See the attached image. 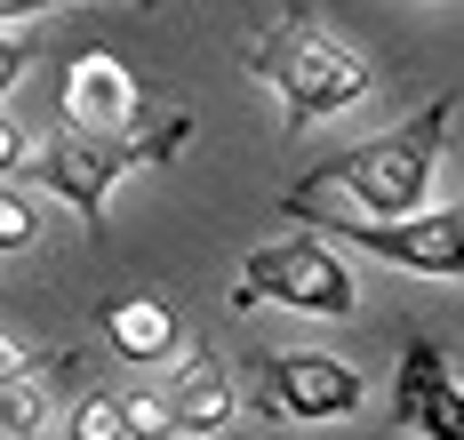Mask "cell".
<instances>
[{
  "instance_id": "6da1fadb",
  "label": "cell",
  "mask_w": 464,
  "mask_h": 440,
  "mask_svg": "<svg viewBox=\"0 0 464 440\" xmlns=\"http://www.w3.org/2000/svg\"><path fill=\"white\" fill-rule=\"evenodd\" d=\"M449 129H457V97H440L392 120L384 137H361V145L313 160L288 193H280V216L313 225V216H361V225H392V216H417L424 193H432V168L449 152Z\"/></svg>"
},
{
  "instance_id": "7a4b0ae2",
  "label": "cell",
  "mask_w": 464,
  "mask_h": 440,
  "mask_svg": "<svg viewBox=\"0 0 464 440\" xmlns=\"http://www.w3.org/2000/svg\"><path fill=\"white\" fill-rule=\"evenodd\" d=\"M240 72L280 97V129L288 137L313 129V120L353 112V104H369V89H376L369 64L344 49L328 24H313V16H273L265 33H248L240 41Z\"/></svg>"
},
{
  "instance_id": "3957f363",
  "label": "cell",
  "mask_w": 464,
  "mask_h": 440,
  "mask_svg": "<svg viewBox=\"0 0 464 440\" xmlns=\"http://www.w3.org/2000/svg\"><path fill=\"white\" fill-rule=\"evenodd\" d=\"M185 145H192V112H169V120L129 129V137H81V129H56V137H48L24 168H33L56 200H72V208H81L89 241H104V200H112V185H121L129 168L177 160Z\"/></svg>"
},
{
  "instance_id": "277c9868",
  "label": "cell",
  "mask_w": 464,
  "mask_h": 440,
  "mask_svg": "<svg viewBox=\"0 0 464 440\" xmlns=\"http://www.w3.org/2000/svg\"><path fill=\"white\" fill-rule=\"evenodd\" d=\"M265 304L313 312V320H353L361 281H353V264L336 248H321L313 233H288V241L248 248L240 256V281H232V312H265Z\"/></svg>"
},
{
  "instance_id": "5b68a950",
  "label": "cell",
  "mask_w": 464,
  "mask_h": 440,
  "mask_svg": "<svg viewBox=\"0 0 464 440\" xmlns=\"http://www.w3.org/2000/svg\"><path fill=\"white\" fill-rule=\"evenodd\" d=\"M256 416L273 425H336L361 408V368L328 360V352H256Z\"/></svg>"
},
{
  "instance_id": "8992f818",
  "label": "cell",
  "mask_w": 464,
  "mask_h": 440,
  "mask_svg": "<svg viewBox=\"0 0 464 440\" xmlns=\"http://www.w3.org/2000/svg\"><path fill=\"white\" fill-rule=\"evenodd\" d=\"M313 233H336V241L369 248L384 264L417 273V281H457L464 273V208H417V216H392V225H361V216H313Z\"/></svg>"
},
{
  "instance_id": "52a82bcc",
  "label": "cell",
  "mask_w": 464,
  "mask_h": 440,
  "mask_svg": "<svg viewBox=\"0 0 464 440\" xmlns=\"http://www.w3.org/2000/svg\"><path fill=\"white\" fill-rule=\"evenodd\" d=\"M392 425L409 440H464V385L449 344L409 337L401 344V368H392Z\"/></svg>"
},
{
  "instance_id": "ba28073f",
  "label": "cell",
  "mask_w": 464,
  "mask_h": 440,
  "mask_svg": "<svg viewBox=\"0 0 464 440\" xmlns=\"http://www.w3.org/2000/svg\"><path fill=\"white\" fill-rule=\"evenodd\" d=\"M64 129H81V137H129L137 129V81L121 56L81 49L64 64Z\"/></svg>"
},
{
  "instance_id": "9c48e42d",
  "label": "cell",
  "mask_w": 464,
  "mask_h": 440,
  "mask_svg": "<svg viewBox=\"0 0 464 440\" xmlns=\"http://www.w3.org/2000/svg\"><path fill=\"white\" fill-rule=\"evenodd\" d=\"M160 400H169V416H177V433H185V440H217L232 416H240L232 377L208 360V352H192V344H185V368L160 385Z\"/></svg>"
},
{
  "instance_id": "30bf717a",
  "label": "cell",
  "mask_w": 464,
  "mask_h": 440,
  "mask_svg": "<svg viewBox=\"0 0 464 440\" xmlns=\"http://www.w3.org/2000/svg\"><path fill=\"white\" fill-rule=\"evenodd\" d=\"M104 344H112L121 360L152 368V360H177V352H185V329H177V312H169L160 296H112V304H104Z\"/></svg>"
},
{
  "instance_id": "8fae6325",
  "label": "cell",
  "mask_w": 464,
  "mask_h": 440,
  "mask_svg": "<svg viewBox=\"0 0 464 440\" xmlns=\"http://www.w3.org/2000/svg\"><path fill=\"white\" fill-rule=\"evenodd\" d=\"M64 377H72L64 352H48L33 377H8V385H0V440H41L48 433V392L64 385Z\"/></svg>"
},
{
  "instance_id": "7c38bea8",
  "label": "cell",
  "mask_w": 464,
  "mask_h": 440,
  "mask_svg": "<svg viewBox=\"0 0 464 440\" xmlns=\"http://www.w3.org/2000/svg\"><path fill=\"white\" fill-rule=\"evenodd\" d=\"M121 433H129V440H185V433H177V416H169V400H160V385L121 400Z\"/></svg>"
},
{
  "instance_id": "4fadbf2b",
  "label": "cell",
  "mask_w": 464,
  "mask_h": 440,
  "mask_svg": "<svg viewBox=\"0 0 464 440\" xmlns=\"http://www.w3.org/2000/svg\"><path fill=\"white\" fill-rule=\"evenodd\" d=\"M64 433L72 440H129L121 433V400H112V392H81L72 416H64Z\"/></svg>"
},
{
  "instance_id": "5bb4252c",
  "label": "cell",
  "mask_w": 464,
  "mask_h": 440,
  "mask_svg": "<svg viewBox=\"0 0 464 440\" xmlns=\"http://www.w3.org/2000/svg\"><path fill=\"white\" fill-rule=\"evenodd\" d=\"M33 241H41V208L0 185V256H8V248H33Z\"/></svg>"
},
{
  "instance_id": "9a60e30c",
  "label": "cell",
  "mask_w": 464,
  "mask_h": 440,
  "mask_svg": "<svg viewBox=\"0 0 464 440\" xmlns=\"http://www.w3.org/2000/svg\"><path fill=\"white\" fill-rule=\"evenodd\" d=\"M33 56H41V33H0V97L33 72Z\"/></svg>"
},
{
  "instance_id": "2e32d148",
  "label": "cell",
  "mask_w": 464,
  "mask_h": 440,
  "mask_svg": "<svg viewBox=\"0 0 464 440\" xmlns=\"http://www.w3.org/2000/svg\"><path fill=\"white\" fill-rule=\"evenodd\" d=\"M24 160H33V137H24V120H16V112H0V177H16Z\"/></svg>"
},
{
  "instance_id": "e0dca14e",
  "label": "cell",
  "mask_w": 464,
  "mask_h": 440,
  "mask_svg": "<svg viewBox=\"0 0 464 440\" xmlns=\"http://www.w3.org/2000/svg\"><path fill=\"white\" fill-rule=\"evenodd\" d=\"M41 360H48V352H33V344H16V337H0V385H8V377H33Z\"/></svg>"
},
{
  "instance_id": "ac0fdd59",
  "label": "cell",
  "mask_w": 464,
  "mask_h": 440,
  "mask_svg": "<svg viewBox=\"0 0 464 440\" xmlns=\"http://www.w3.org/2000/svg\"><path fill=\"white\" fill-rule=\"evenodd\" d=\"M48 8H104V0H0V24H16V16H48Z\"/></svg>"
}]
</instances>
